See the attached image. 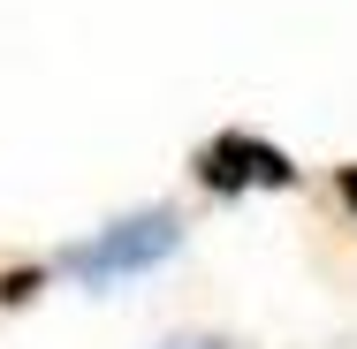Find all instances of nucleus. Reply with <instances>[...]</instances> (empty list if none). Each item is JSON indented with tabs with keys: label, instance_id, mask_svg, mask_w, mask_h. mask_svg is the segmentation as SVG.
I'll return each instance as SVG.
<instances>
[{
	"label": "nucleus",
	"instance_id": "obj_1",
	"mask_svg": "<svg viewBox=\"0 0 357 349\" xmlns=\"http://www.w3.org/2000/svg\"><path fill=\"white\" fill-rule=\"evenodd\" d=\"M175 243H183L175 212H130V220H114L107 235L76 243L61 266H69L76 281H91V288H99V281H122V274H144V266H160Z\"/></svg>",
	"mask_w": 357,
	"mask_h": 349
},
{
	"label": "nucleus",
	"instance_id": "obj_2",
	"mask_svg": "<svg viewBox=\"0 0 357 349\" xmlns=\"http://www.w3.org/2000/svg\"><path fill=\"white\" fill-rule=\"evenodd\" d=\"M198 175L213 183V190H282L289 175V152H274V144H259V137H213L206 152H198Z\"/></svg>",
	"mask_w": 357,
	"mask_h": 349
},
{
	"label": "nucleus",
	"instance_id": "obj_3",
	"mask_svg": "<svg viewBox=\"0 0 357 349\" xmlns=\"http://www.w3.org/2000/svg\"><path fill=\"white\" fill-rule=\"evenodd\" d=\"M342 198H350V205H357V167H342Z\"/></svg>",
	"mask_w": 357,
	"mask_h": 349
},
{
	"label": "nucleus",
	"instance_id": "obj_4",
	"mask_svg": "<svg viewBox=\"0 0 357 349\" xmlns=\"http://www.w3.org/2000/svg\"><path fill=\"white\" fill-rule=\"evenodd\" d=\"M167 349H228V342H167Z\"/></svg>",
	"mask_w": 357,
	"mask_h": 349
}]
</instances>
